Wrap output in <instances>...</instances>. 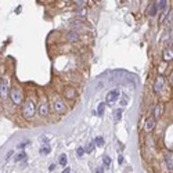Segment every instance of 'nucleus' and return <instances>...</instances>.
Listing matches in <instances>:
<instances>
[{
  "label": "nucleus",
  "instance_id": "nucleus-1",
  "mask_svg": "<svg viewBox=\"0 0 173 173\" xmlns=\"http://www.w3.org/2000/svg\"><path fill=\"white\" fill-rule=\"evenodd\" d=\"M36 114V104L32 98H28L22 107V116L25 119H32Z\"/></svg>",
  "mask_w": 173,
  "mask_h": 173
},
{
  "label": "nucleus",
  "instance_id": "nucleus-2",
  "mask_svg": "<svg viewBox=\"0 0 173 173\" xmlns=\"http://www.w3.org/2000/svg\"><path fill=\"white\" fill-rule=\"evenodd\" d=\"M53 107H54V110H56L58 114H64V112L67 111L65 104H64V101L61 100L60 97H54V100H53Z\"/></svg>",
  "mask_w": 173,
  "mask_h": 173
},
{
  "label": "nucleus",
  "instance_id": "nucleus-3",
  "mask_svg": "<svg viewBox=\"0 0 173 173\" xmlns=\"http://www.w3.org/2000/svg\"><path fill=\"white\" fill-rule=\"evenodd\" d=\"M10 97H11L13 103H14L15 105H19V104L22 103V93L18 89H15V87L10 90Z\"/></svg>",
  "mask_w": 173,
  "mask_h": 173
},
{
  "label": "nucleus",
  "instance_id": "nucleus-4",
  "mask_svg": "<svg viewBox=\"0 0 173 173\" xmlns=\"http://www.w3.org/2000/svg\"><path fill=\"white\" fill-rule=\"evenodd\" d=\"M118 98H119V90L114 89V90H111L110 93L107 94L105 101H107V104H108V105H114V104L118 101Z\"/></svg>",
  "mask_w": 173,
  "mask_h": 173
},
{
  "label": "nucleus",
  "instance_id": "nucleus-5",
  "mask_svg": "<svg viewBox=\"0 0 173 173\" xmlns=\"http://www.w3.org/2000/svg\"><path fill=\"white\" fill-rule=\"evenodd\" d=\"M164 86H165V79L162 75L157 76V79H155L154 82V91L155 93H161L162 90H164Z\"/></svg>",
  "mask_w": 173,
  "mask_h": 173
},
{
  "label": "nucleus",
  "instance_id": "nucleus-6",
  "mask_svg": "<svg viewBox=\"0 0 173 173\" xmlns=\"http://www.w3.org/2000/svg\"><path fill=\"white\" fill-rule=\"evenodd\" d=\"M39 114L42 115V116H47V114H49V103H47L46 97H42V100H40Z\"/></svg>",
  "mask_w": 173,
  "mask_h": 173
},
{
  "label": "nucleus",
  "instance_id": "nucleus-7",
  "mask_svg": "<svg viewBox=\"0 0 173 173\" xmlns=\"http://www.w3.org/2000/svg\"><path fill=\"white\" fill-rule=\"evenodd\" d=\"M8 83H7V80L6 79H3L2 78V80H0V96H2V98L4 100V98H7L8 97Z\"/></svg>",
  "mask_w": 173,
  "mask_h": 173
},
{
  "label": "nucleus",
  "instance_id": "nucleus-8",
  "mask_svg": "<svg viewBox=\"0 0 173 173\" xmlns=\"http://www.w3.org/2000/svg\"><path fill=\"white\" fill-rule=\"evenodd\" d=\"M164 110H165V107H164V104H162V103H159V104H157V105L154 107V111H152V116H154L155 121L159 119V118L162 116V114H164Z\"/></svg>",
  "mask_w": 173,
  "mask_h": 173
},
{
  "label": "nucleus",
  "instance_id": "nucleus-9",
  "mask_svg": "<svg viewBox=\"0 0 173 173\" xmlns=\"http://www.w3.org/2000/svg\"><path fill=\"white\" fill-rule=\"evenodd\" d=\"M155 127V119L154 116L151 118H147L145 119V123H144V130L147 132V133H150V132H152V129Z\"/></svg>",
  "mask_w": 173,
  "mask_h": 173
},
{
  "label": "nucleus",
  "instance_id": "nucleus-10",
  "mask_svg": "<svg viewBox=\"0 0 173 173\" xmlns=\"http://www.w3.org/2000/svg\"><path fill=\"white\" fill-rule=\"evenodd\" d=\"M64 96H65L67 98H71V100H75V98L78 97V91L73 89V87H65Z\"/></svg>",
  "mask_w": 173,
  "mask_h": 173
},
{
  "label": "nucleus",
  "instance_id": "nucleus-11",
  "mask_svg": "<svg viewBox=\"0 0 173 173\" xmlns=\"http://www.w3.org/2000/svg\"><path fill=\"white\" fill-rule=\"evenodd\" d=\"M67 39L69 40V42H78V40H79V33L73 32V30H69V32L67 33Z\"/></svg>",
  "mask_w": 173,
  "mask_h": 173
},
{
  "label": "nucleus",
  "instance_id": "nucleus-12",
  "mask_svg": "<svg viewBox=\"0 0 173 173\" xmlns=\"http://www.w3.org/2000/svg\"><path fill=\"white\" fill-rule=\"evenodd\" d=\"M164 60H165V61L173 60V50H172V49H166L165 51H164Z\"/></svg>",
  "mask_w": 173,
  "mask_h": 173
},
{
  "label": "nucleus",
  "instance_id": "nucleus-13",
  "mask_svg": "<svg viewBox=\"0 0 173 173\" xmlns=\"http://www.w3.org/2000/svg\"><path fill=\"white\" fill-rule=\"evenodd\" d=\"M25 159H26V154H25V152H19V154H17L15 155V157H14V161L15 162H19V161H25Z\"/></svg>",
  "mask_w": 173,
  "mask_h": 173
},
{
  "label": "nucleus",
  "instance_id": "nucleus-14",
  "mask_svg": "<svg viewBox=\"0 0 173 173\" xmlns=\"http://www.w3.org/2000/svg\"><path fill=\"white\" fill-rule=\"evenodd\" d=\"M166 4H168V0H159L158 10H159V11H164V10L166 8Z\"/></svg>",
  "mask_w": 173,
  "mask_h": 173
},
{
  "label": "nucleus",
  "instance_id": "nucleus-15",
  "mask_svg": "<svg viewBox=\"0 0 173 173\" xmlns=\"http://www.w3.org/2000/svg\"><path fill=\"white\" fill-rule=\"evenodd\" d=\"M104 110H105V103H100L98 107H97V114L101 116V115L104 114Z\"/></svg>",
  "mask_w": 173,
  "mask_h": 173
},
{
  "label": "nucleus",
  "instance_id": "nucleus-16",
  "mask_svg": "<svg viewBox=\"0 0 173 173\" xmlns=\"http://www.w3.org/2000/svg\"><path fill=\"white\" fill-rule=\"evenodd\" d=\"M50 151H51V148H50L49 145H47V147L45 145V147L40 148V154H42V155H49V154H50Z\"/></svg>",
  "mask_w": 173,
  "mask_h": 173
},
{
  "label": "nucleus",
  "instance_id": "nucleus-17",
  "mask_svg": "<svg viewBox=\"0 0 173 173\" xmlns=\"http://www.w3.org/2000/svg\"><path fill=\"white\" fill-rule=\"evenodd\" d=\"M157 11H158V6L157 4H152L151 8H150V11H148V14H150L151 17H154L155 14H157Z\"/></svg>",
  "mask_w": 173,
  "mask_h": 173
},
{
  "label": "nucleus",
  "instance_id": "nucleus-18",
  "mask_svg": "<svg viewBox=\"0 0 173 173\" xmlns=\"http://www.w3.org/2000/svg\"><path fill=\"white\" fill-rule=\"evenodd\" d=\"M165 162H166V166H168V169L173 170V162H172L170 157H165Z\"/></svg>",
  "mask_w": 173,
  "mask_h": 173
},
{
  "label": "nucleus",
  "instance_id": "nucleus-19",
  "mask_svg": "<svg viewBox=\"0 0 173 173\" xmlns=\"http://www.w3.org/2000/svg\"><path fill=\"white\" fill-rule=\"evenodd\" d=\"M94 143H96V145H98V147H103L104 145V138L101 137H96V140H94Z\"/></svg>",
  "mask_w": 173,
  "mask_h": 173
},
{
  "label": "nucleus",
  "instance_id": "nucleus-20",
  "mask_svg": "<svg viewBox=\"0 0 173 173\" xmlns=\"http://www.w3.org/2000/svg\"><path fill=\"white\" fill-rule=\"evenodd\" d=\"M94 147H96V143H89V145L86 147V152H89V154H91V152L94 151Z\"/></svg>",
  "mask_w": 173,
  "mask_h": 173
},
{
  "label": "nucleus",
  "instance_id": "nucleus-21",
  "mask_svg": "<svg viewBox=\"0 0 173 173\" xmlns=\"http://www.w3.org/2000/svg\"><path fill=\"white\" fill-rule=\"evenodd\" d=\"M103 161H104V166H105V168H110V165H111V158L105 155V157L103 158Z\"/></svg>",
  "mask_w": 173,
  "mask_h": 173
},
{
  "label": "nucleus",
  "instance_id": "nucleus-22",
  "mask_svg": "<svg viewBox=\"0 0 173 173\" xmlns=\"http://www.w3.org/2000/svg\"><path fill=\"white\" fill-rule=\"evenodd\" d=\"M60 165H62V166L67 165V155H65V154H62V155L60 157Z\"/></svg>",
  "mask_w": 173,
  "mask_h": 173
},
{
  "label": "nucleus",
  "instance_id": "nucleus-23",
  "mask_svg": "<svg viewBox=\"0 0 173 173\" xmlns=\"http://www.w3.org/2000/svg\"><path fill=\"white\" fill-rule=\"evenodd\" d=\"M84 151H86V150H84V148H82V147H79V148H78V150H76V154H78V157H83Z\"/></svg>",
  "mask_w": 173,
  "mask_h": 173
},
{
  "label": "nucleus",
  "instance_id": "nucleus-24",
  "mask_svg": "<svg viewBox=\"0 0 173 173\" xmlns=\"http://www.w3.org/2000/svg\"><path fill=\"white\" fill-rule=\"evenodd\" d=\"M115 116H116V121H119L121 116H122V111L121 110H116V111H115Z\"/></svg>",
  "mask_w": 173,
  "mask_h": 173
},
{
  "label": "nucleus",
  "instance_id": "nucleus-25",
  "mask_svg": "<svg viewBox=\"0 0 173 173\" xmlns=\"http://www.w3.org/2000/svg\"><path fill=\"white\" fill-rule=\"evenodd\" d=\"M118 162H119L121 165L123 164V157H122V155H119V157H118Z\"/></svg>",
  "mask_w": 173,
  "mask_h": 173
},
{
  "label": "nucleus",
  "instance_id": "nucleus-26",
  "mask_svg": "<svg viewBox=\"0 0 173 173\" xmlns=\"http://www.w3.org/2000/svg\"><path fill=\"white\" fill-rule=\"evenodd\" d=\"M28 144H29V141H26V143H21V144L18 145V147H19V148H24L25 145H28Z\"/></svg>",
  "mask_w": 173,
  "mask_h": 173
},
{
  "label": "nucleus",
  "instance_id": "nucleus-27",
  "mask_svg": "<svg viewBox=\"0 0 173 173\" xmlns=\"http://www.w3.org/2000/svg\"><path fill=\"white\" fill-rule=\"evenodd\" d=\"M169 83H170L172 86H173V72H172V75L169 76Z\"/></svg>",
  "mask_w": 173,
  "mask_h": 173
},
{
  "label": "nucleus",
  "instance_id": "nucleus-28",
  "mask_svg": "<svg viewBox=\"0 0 173 173\" xmlns=\"http://www.w3.org/2000/svg\"><path fill=\"white\" fill-rule=\"evenodd\" d=\"M96 173H104L103 168H97V169H96Z\"/></svg>",
  "mask_w": 173,
  "mask_h": 173
},
{
  "label": "nucleus",
  "instance_id": "nucleus-29",
  "mask_svg": "<svg viewBox=\"0 0 173 173\" xmlns=\"http://www.w3.org/2000/svg\"><path fill=\"white\" fill-rule=\"evenodd\" d=\"M42 143L43 144H47V143H49V140H47L46 137H42Z\"/></svg>",
  "mask_w": 173,
  "mask_h": 173
},
{
  "label": "nucleus",
  "instance_id": "nucleus-30",
  "mask_svg": "<svg viewBox=\"0 0 173 173\" xmlns=\"http://www.w3.org/2000/svg\"><path fill=\"white\" fill-rule=\"evenodd\" d=\"M62 173H71V169H69V168H67V169H65V170H64Z\"/></svg>",
  "mask_w": 173,
  "mask_h": 173
},
{
  "label": "nucleus",
  "instance_id": "nucleus-31",
  "mask_svg": "<svg viewBox=\"0 0 173 173\" xmlns=\"http://www.w3.org/2000/svg\"><path fill=\"white\" fill-rule=\"evenodd\" d=\"M13 152H14V151H10V152H8V154H7V158H10V157H11V155H13Z\"/></svg>",
  "mask_w": 173,
  "mask_h": 173
},
{
  "label": "nucleus",
  "instance_id": "nucleus-32",
  "mask_svg": "<svg viewBox=\"0 0 173 173\" xmlns=\"http://www.w3.org/2000/svg\"><path fill=\"white\" fill-rule=\"evenodd\" d=\"M172 45H173V42H172Z\"/></svg>",
  "mask_w": 173,
  "mask_h": 173
}]
</instances>
